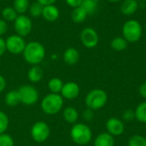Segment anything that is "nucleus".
Returning a JSON list of instances; mask_svg holds the SVG:
<instances>
[{
  "mask_svg": "<svg viewBox=\"0 0 146 146\" xmlns=\"http://www.w3.org/2000/svg\"><path fill=\"white\" fill-rule=\"evenodd\" d=\"M22 53L23 57L27 63L32 66L38 65L45 56V49L41 43L33 41L26 44Z\"/></svg>",
  "mask_w": 146,
  "mask_h": 146,
  "instance_id": "nucleus-1",
  "label": "nucleus"
},
{
  "mask_svg": "<svg viewBox=\"0 0 146 146\" xmlns=\"http://www.w3.org/2000/svg\"><path fill=\"white\" fill-rule=\"evenodd\" d=\"M63 106V98L60 94L49 93L44 97L41 102V109L43 112L49 115L58 114Z\"/></svg>",
  "mask_w": 146,
  "mask_h": 146,
  "instance_id": "nucleus-2",
  "label": "nucleus"
},
{
  "mask_svg": "<svg viewBox=\"0 0 146 146\" xmlns=\"http://www.w3.org/2000/svg\"><path fill=\"white\" fill-rule=\"evenodd\" d=\"M70 137L73 142L79 145H86L92 138L91 128L84 123H75L70 130Z\"/></svg>",
  "mask_w": 146,
  "mask_h": 146,
  "instance_id": "nucleus-3",
  "label": "nucleus"
},
{
  "mask_svg": "<svg viewBox=\"0 0 146 146\" xmlns=\"http://www.w3.org/2000/svg\"><path fill=\"white\" fill-rule=\"evenodd\" d=\"M108 101L106 92L102 89H93L88 92L86 97L85 103L88 109L98 110L104 107Z\"/></svg>",
  "mask_w": 146,
  "mask_h": 146,
  "instance_id": "nucleus-4",
  "label": "nucleus"
},
{
  "mask_svg": "<svg viewBox=\"0 0 146 146\" xmlns=\"http://www.w3.org/2000/svg\"><path fill=\"white\" fill-rule=\"evenodd\" d=\"M143 29L141 24L136 20H129L123 25L122 33L123 38L130 43L139 41L142 36Z\"/></svg>",
  "mask_w": 146,
  "mask_h": 146,
  "instance_id": "nucleus-5",
  "label": "nucleus"
},
{
  "mask_svg": "<svg viewBox=\"0 0 146 146\" xmlns=\"http://www.w3.org/2000/svg\"><path fill=\"white\" fill-rule=\"evenodd\" d=\"M17 91L20 95L21 103L25 105H33L38 100V92L37 89L33 86L23 85Z\"/></svg>",
  "mask_w": 146,
  "mask_h": 146,
  "instance_id": "nucleus-6",
  "label": "nucleus"
},
{
  "mask_svg": "<svg viewBox=\"0 0 146 146\" xmlns=\"http://www.w3.org/2000/svg\"><path fill=\"white\" fill-rule=\"evenodd\" d=\"M50 134V127L44 121H37L31 128V137L37 143H43L46 141Z\"/></svg>",
  "mask_w": 146,
  "mask_h": 146,
  "instance_id": "nucleus-7",
  "label": "nucleus"
},
{
  "mask_svg": "<svg viewBox=\"0 0 146 146\" xmlns=\"http://www.w3.org/2000/svg\"><path fill=\"white\" fill-rule=\"evenodd\" d=\"M14 27L17 35L26 37L32 31L33 22L28 16L25 15H19L14 21Z\"/></svg>",
  "mask_w": 146,
  "mask_h": 146,
  "instance_id": "nucleus-8",
  "label": "nucleus"
},
{
  "mask_svg": "<svg viewBox=\"0 0 146 146\" xmlns=\"http://www.w3.org/2000/svg\"><path fill=\"white\" fill-rule=\"evenodd\" d=\"M5 44H6V50H8L11 54L18 55L23 52L27 44L23 37L15 34L8 37L7 39L5 40Z\"/></svg>",
  "mask_w": 146,
  "mask_h": 146,
  "instance_id": "nucleus-9",
  "label": "nucleus"
},
{
  "mask_svg": "<svg viewBox=\"0 0 146 146\" xmlns=\"http://www.w3.org/2000/svg\"><path fill=\"white\" fill-rule=\"evenodd\" d=\"M80 40L85 47L92 49L98 45L99 38L97 32L93 28L86 27L83 29L80 33Z\"/></svg>",
  "mask_w": 146,
  "mask_h": 146,
  "instance_id": "nucleus-10",
  "label": "nucleus"
},
{
  "mask_svg": "<svg viewBox=\"0 0 146 146\" xmlns=\"http://www.w3.org/2000/svg\"><path fill=\"white\" fill-rule=\"evenodd\" d=\"M80 94V86L77 83L69 81L63 84L62 89L61 91V96L68 100L75 99Z\"/></svg>",
  "mask_w": 146,
  "mask_h": 146,
  "instance_id": "nucleus-11",
  "label": "nucleus"
},
{
  "mask_svg": "<svg viewBox=\"0 0 146 146\" xmlns=\"http://www.w3.org/2000/svg\"><path fill=\"white\" fill-rule=\"evenodd\" d=\"M106 128L110 134L114 136H120L123 133L125 127L123 122L115 117L110 118L106 122Z\"/></svg>",
  "mask_w": 146,
  "mask_h": 146,
  "instance_id": "nucleus-12",
  "label": "nucleus"
},
{
  "mask_svg": "<svg viewBox=\"0 0 146 146\" xmlns=\"http://www.w3.org/2000/svg\"><path fill=\"white\" fill-rule=\"evenodd\" d=\"M59 15H60L59 9L54 4L44 6L42 16L44 17V19L45 21H47L49 22L56 21L59 18Z\"/></svg>",
  "mask_w": 146,
  "mask_h": 146,
  "instance_id": "nucleus-13",
  "label": "nucleus"
},
{
  "mask_svg": "<svg viewBox=\"0 0 146 146\" xmlns=\"http://www.w3.org/2000/svg\"><path fill=\"white\" fill-rule=\"evenodd\" d=\"M80 59V53L77 49L74 47L68 48L63 53V61L67 65L72 66L78 62Z\"/></svg>",
  "mask_w": 146,
  "mask_h": 146,
  "instance_id": "nucleus-14",
  "label": "nucleus"
},
{
  "mask_svg": "<svg viewBox=\"0 0 146 146\" xmlns=\"http://www.w3.org/2000/svg\"><path fill=\"white\" fill-rule=\"evenodd\" d=\"M114 137L109 133H103L98 135L94 140V146H114Z\"/></svg>",
  "mask_w": 146,
  "mask_h": 146,
  "instance_id": "nucleus-15",
  "label": "nucleus"
},
{
  "mask_svg": "<svg viewBox=\"0 0 146 146\" xmlns=\"http://www.w3.org/2000/svg\"><path fill=\"white\" fill-rule=\"evenodd\" d=\"M138 8L139 3L137 0H124L121 6V10L125 15H132L137 11Z\"/></svg>",
  "mask_w": 146,
  "mask_h": 146,
  "instance_id": "nucleus-16",
  "label": "nucleus"
},
{
  "mask_svg": "<svg viewBox=\"0 0 146 146\" xmlns=\"http://www.w3.org/2000/svg\"><path fill=\"white\" fill-rule=\"evenodd\" d=\"M44 76V71L41 67L38 65H33L31 67V68L28 70L27 77L28 80L33 83H38L39 82Z\"/></svg>",
  "mask_w": 146,
  "mask_h": 146,
  "instance_id": "nucleus-17",
  "label": "nucleus"
},
{
  "mask_svg": "<svg viewBox=\"0 0 146 146\" xmlns=\"http://www.w3.org/2000/svg\"><path fill=\"white\" fill-rule=\"evenodd\" d=\"M4 103L9 107H15L21 103L20 95L17 90H12L6 93L4 98Z\"/></svg>",
  "mask_w": 146,
  "mask_h": 146,
  "instance_id": "nucleus-18",
  "label": "nucleus"
},
{
  "mask_svg": "<svg viewBox=\"0 0 146 146\" xmlns=\"http://www.w3.org/2000/svg\"><path fill=\"white\" fill-rule=\"evenodd\" d=\"M64 120L70 124H75L79 119L78 110L74 107H68L63 110L62 113Z\"/></svg>",
  "mask_w": 146,
  "mask_h": 146,
  "instance_id": "nucleus-19",
  "label": "nucleus"
},
{
  "mask_svg": "<svg viewBox=\"0 0 146 146\" xmlns=\"http://www.w3.org/2000/svg\"><path fill=\"white\" fill-rule=\"evenodd\" d=\"M87 15H88L86 12V10L82 7H80V6H79L77 8H74V10L72 11V14H71L72 20L75 23H81V22H83L86 20Z\"/></svg>",
  "mask_w": 146,
  "mask_h": 146,
  "instance_id": "nucleus-20",
  "label": "nucleus"
},
{
  "mask_svg": "<svg viewBox=\"0 0 146 146\" xmlns=\"http://www.w3.org/2000/svg\"><path fill=\"white\" fill-rule=\"evenodd\" d=\"M63 82L61 79L59 78H52L50 80L48 83V88L50 91L51 93H56L59 94L61 93V91L63 86Z\"/></svg>",
  "mask_w": 146,
  "mask_h": 146,
  "instance_id": "nucleus-21",
  "label": "nucleus"
},
{
  "mask_svg": "<svg viewBox=\"0 0 146 146\" xmlns=\"http://www.w3.org/2000/svg\"><path fill=\"white\" fill-rule=\"evenodd\" d=\"M127 44H128V42L124 38H121V37H116L113 38L110 44L111 48L116 51H122L126 50L127 48Z\"/></svg>",
  "mask_w": 146,
  "mask_h": 146,
  "instance_id": "nucleus-22",
  "label": "nucleus"
},
{
  "mask_svg": "<svg viewBox=\"0 0 146 146\" xmlns=\"http://www.w3.org/2000/svg\"><path fill=\"white\" fill-rule=\"evenodd\" d=\"M29 6V0H15L13 8L18 14L24 15L28 10Z\"/></svg>",
  "mask_w": 146,
  "mask_h": 146,
  "instance_id": "nucleus-23",
  "label": "nucleus"
},
{
  "mask_svg": "<svg viewBox=\"0 0 146 146\" xmlns=\"http://www.w3.org/2000/svg\"><path fill=\"white\" fill-rule=\"evenodd\" d=\"M80 7H82L87 15H93L98 9V3L94 0H83Z\"/></svg>",
  "mask_w": 146,
  "mask_h": 146,
  "instance_id": "nucleus-24",
  "label": "nucleus"
},
{
  "mask_svg": "<svg viewBox=\"0 0 146 146\" xmlns=\"http://www.w3.org/2000/svg\"><path fill=\"white\" fill-rule=\"evenodd\" d=\"M18 13L12 7H6L2 11V16L4 21H15L18 16Z\"/></svg>",
  "mask_w": 146,
  "mask_h": 146,
  "instance_id": "nucleus-25",
  "label": "nucleus"
},
{
  "mask_svg": "<svg viewBox=\"0 0 146 146\" xmlns=\"http://www.w3.org/2000/svg\"><path fill=\"white\" fill-rule=\"evenodd\" d=\"M135 118L142 122L146 123V102L139 104L135 110Z\"/></svg>",
  "mask_w": 146,
  "mask_h": 146,
  "instance_id": "nucleus-26",
  "label": "nucleus"
},
{
  "mask_svg": "<svg viewBox=\"0 0 146 146\" xmlns=\"http://www.w3.org/2000/svg\"><path fill=\"white\" fill-rule=\"evenodd\" d=\"M43 9H44V6L41 3H39L38 2L33 3L29 6V9H28L30 15L33 17H38V16L42 15Z\"/></svg>",
  "mask_w": 146,
  "mask_h": 146,
  "instance_id": "nucleus-27",
  "label": "nucleus"
},
{
  "mask_svg": "<svg viewBox=\"0 0 146 146\" xmlns=\"http://www.w3.org/2000/svg\"><path fill=\"white\" fill-rule=\"evenodd\" d=\"M9 120L8 115L2 110H0V134L4 133L9 127Z\"/></svg>",
  "mask_w": 146,
  "mask_h": 146,
  "instance_id": "nucleus-28",
  "label": "nucleus"
},
{
  "mask_svg": "<svg viewBox=\"0 0 146 146\" xmlns=\"http://www.w3.org/2000/svg\"><path fill=\"white\" fill-rule=\"evenodd\" d=\"M129 146H146V139L141 135H134L130 138Z\"/></svg>",
  "mask_w": 146,
  "mask_h": 146,
  "instance_id": "nucleus-29",
  "label": "nucleus"
},
{
  "mask_svg": "<svg viewBox=\"0 0 146 146\" xmlns=\"http://www.w3.org/2000/svg\"><path fill=\"white\" fill-rule=\"evenodd\" d=\"M15 142L13 138L7 133L0 134V146H14Z\"/></svg>",
  "mask_w": 146,
  "mask_h": 146,
  "instance_id": "nucleus-30",
  "label": "nucleus"
},
{
  "mask_svg": "<svg viewBox=\"0 0 146 146\" xmlns=\"http://www.w3.org/2000/svg\"><path fill=\"white\" fill-rule=\"evenodd\" d=\"M122 117L125 121H130L133 120V118H135V112L132 110H127L123 112Z\"/></svg>",
  "mask_w": 146,
  "mask_h": 146,
  "instance_id": "nucleus-31",
  "label": "nucleus"
},
{
  "mask_svg": "<svg viewBox=\"0 0 146 146\" xmlns=\"http://www.w3.org/2000/svg\"><path fill=\"white\" fill-rule=\"evenodd\" d=\"M93 116H94L93 110H91V109H88V108H87V110H86L84 111V113H83V118H84L86 121H92V118H93Z\"/></svg>",
  "mask_w": 146,
  "mask_h": 146,
  "instance_id": "nucleus-32",
  "label": "nucleus"
},
{
  "mask_svg": "<svg viewBox=\"0 0 146 146\" xmlns=\"http://www.w3.org/2000/svg\"><path fill=\"white\" fill-rule=\"evenodd\" d=\"M8 31V23L3 19L0 20V37L4 35Z\"/></svg>",
  "mask_w": 146,
  "mask_h": 146,
  "instance_id": "nucleus-33",
  "label": "nucleus"
},
{
  "mask_svg": "<svg viewBox=\"0 0 146 146\" xmlns=\"http://www.w3.org/2000/svg\"><path fill=\"white\" fill-rule=\"evenodd\" d=\"M65 1L70 7L74 9V8H77V7L80 6L83 0H65Z\"/></svg>",
  "mask_w": 146,
  "mask_h": 146,
  "instance_id": "nucleus-34",
  "label": "nucleus"
},
{
  "mask_svg": "<svg viewBox=\"0 0 146 146\" xmlns=\"http://www.w3.org/2000/svg\"><path fill=\"white\" fill-rule=\"evenodd\" d=\"M6 51V44H5V40L0 37V57L5 53Z\"/></svg>",
  "mask_w": 146,
  "mask_h": 146,
  "instance_id": "nucleus-35",
  "label": "nucleus"
},
{
  "mask_svg": "<svg viewBox=\"0 0 146 146\" xmlns=\"http://www.w3.org/2000/svg\"><path fill=\"white\" fill-rule=\"evenodd\" d=\"M5 87H6V80L3 75L0 74V93L3 92Z\"/></svg>",
  "mask_w": 146,
  "mask_h": 146,
  "instance_id": "nucleus-36",
  "label": "nucleus"
},
{
  "mask_svg": "<svg viewBox=\"0 0 146 146\" xmlns=\"http://www.w3.org/2000/svg\"><path fill=\"white\" fill-rule=\"evenodd\" d=\"M56 0H37L39 3H41L43 6H47V5H51L56 3Z\"/></svg>",
  "mask_w": 146,
  "mask_h": 146,
  "instance_id": "nucleus-37",
  "label": "nucleus"
},
{
  "mask_svg": "<svg viewBox=\"0 0 146 146\" xmlns=\"http://www.w3.org/2000/svg\"><path fill=\"white\" fill-rule=\"evenodd\" d=\"M139 94L144 98H146V82L143 83L139 87Z\"/></svg>",
  "mask_w": 146,
  "mask_h": 146,
  "instance_id": "nucleus-38",
  "label": "nucleus"
},
{
  "mask_svg": "<svg viewBox=\"0 0 146 146\" xmlns=\"http://www.w3.org/2000/svg\"><path fill=\"white\" fill-rule=\"evenodd\" d=\"M108 1H110L111 3H117V2H120L121 0H108Z\"/></svg>",
  "mask_w": 146,
  "mask_h": 146,
  "instance_id": "nucleus-39",
  "label": "nucleus"
},
{
  "mask_svg": "<svg viewBox=\"0 0 146 146\" xmlns=\"http://www.w3.org/2000/svg\"><path fill=\"white\" fill-rule=\"evenodd\" d=\"M94 1H96V2H97V3H98V1H99V0H94Z\"/></svg>",
  "mask_w": 146,
  "mask_h": 146,
  "instance_id": "nucleus-40",
  "label": "nucleus"
},
{
  "mask_svg": "<svg viewBox=\"0 0 146 146\" xmlns=\"http://www.w3.org/2000/svg\"><path fill=\"white\" fill-rule=\"evenodd\" d=\"M140 1H146V0H140Z\"/></svg>",
  "mask_w": 146,
  "mask_h": 146,
  "instance_id": "nucleus-41",
  "label": "nucleus"
},
{
  "mask_svg": "<svg viewBox=\"0 0 146 146\" xmlns=\"http://www.w3.org/2000/svg\"><path fill=\"white\" fill-rule=\"evenodd\" d=\"M145 30H146V23H145Z\"/></svg>",
  "mask_w": 146,
  "mask_h": 146,
  "instance_id": "nucleus-42",
  "label": "nucleus"
}]
</instances>
